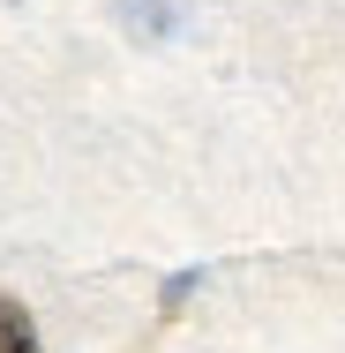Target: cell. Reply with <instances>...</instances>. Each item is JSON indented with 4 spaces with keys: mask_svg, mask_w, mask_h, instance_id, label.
Here are the masks:
<instances>
[{
    "mask_svg": "<svg viewBox=\"0 0 345 353\" xmlns=\"http://www.w3.org/2000/svg\"><path fill=\"white\" fill-rule=\"evenodd\" d=\"M0 353H38V331H30L23 301H0Z\"/></svg>",
    "mask_w": 345,
    "mask_h": 353,
    "instance_id": "6da1fadb",
    "label": "cell"
}]
</instances>
